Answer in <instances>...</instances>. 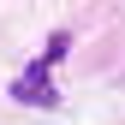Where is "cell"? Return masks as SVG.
Segmentation results:
<instances>
[{
	"label": "cell",
	"instance_id": "1",
	"mask_svg": "<svg viewBox=\"0 0 125 125\" xmlns=\"http://www.w3.org/2000/svg\"><path fill=\"white\" fill-rule=\"evenodd\" d=\"M6 95L12 101H24V107H60V89H54V66L48 60H30V66L6 83Z\"/></svg>",
	"mask_w": 125,
	"mask_h": 125
},
{
	"label": "cell",
	"instance_id": "2",
	"mask_svg": "<svg viewBox=\"0 0 125 125\" xmlns=\"http://www.w3.org/2000/svg\"><path fill=\"white\" fill-rule=\"evenodd\" d=\"M66 48H72V36H66V30H60V36L48 42V48H42V60H48V66H54V60H66Z\"/></svg>",
	"mask_w": 125,
	"mask_h": 125
}]
</instances>
